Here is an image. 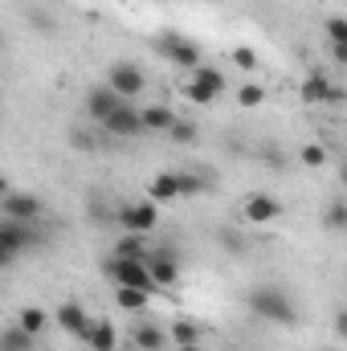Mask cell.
<instances>
[{
  "label": "cell",
  "instance_id": "obj_1",
  "mask_svg": "<svg viewBox=\"0 0 347 351\" xmlns=\"http://www.w3.org/2000/svg\"><path fill=\"white\" fill-rule=\"evenodd\" d=\"M246 306H250V315H258L274 327H294L298 323V306L282 286H254L246 294Z\"/></svg>",
  "mask_w": 347,
  "mask_h": 351
},
{
  "label": "cell",
  "instance_id": "obj_2",
  "mask_svg": "<svg viewBox=\"0 0 347 351\" xmlns=\"http://www.w3.org/2000/svg\"><path fill=\"white\" fill-rule=\"evenodd\" d=\"M45 241V233L33 225V221H0V265H12L21 254L37 250Z\"/></svg>",
  "mask_w": 347,
  "mask_h": 351
},
{
  "label": "cell",
  "instance_id": "obj_3",
  "mask_svg": "<svg viewBox=\"0 0 347 351\" xmlns=\"http://www.w3.org/2000/svg\"><path fill=\"white\" fill-rule=\"evenodd\" d=\"M102 274L115 282V286H135V290H156V278H152V265L147 258H106Z\"/></svg>",
  "mask_w": 347,
  "mask_h": 351
},
{
  "label": "cell",
  "instance_id": "obj_4",
  "mask_svg": "<svg viewBox=\"0 0 347 351\" xmlns=\"http://www.w3.org/2000/svg\"><path fill=\"white\" fill-rule=\"evenodd\" d=\"M115 217H119V225H123L127 233H143V237H147V233H152V229L160 225V204H156V200L147 196V200L123 204V208H119Z\"/></svg>",
  "mask_w": 347,
  "mask_h": 351
},
{
  "label": "cell",
  "instance_id": "obj_5",
  "mask_svg": "<svg viewBox=\"0 0 347 351\" xmlns=\"http://www.w3.org/2000/svg\"><path fill=\"white\" fill-rule=\"evenodd\" d=\"M102 131L110 135V139H139L147 127H143V110L135 106V102H123L106 123H102Z\"/></svg>",
  "mask_w": 347,
  "mask_h": 351
},
{
  "label": "cell",
  "instance_id": "obj_6",
  "mask_svg": "<svg viewBox=\"0 0 347 351\" xmlns=\"http://www.w3.org/2000/svg\"><path fill=\"white\" fill-rule=\"evenodd\" d=\"M156 49H160L172 66H180V70H196V66H204V62H200V45H196V41H188V37L164 33V37L156 41Z\"/></svg>",
  "mask_w": 347,
  "mask_h": 351
},
{
  "label": "cell",
  "instance_id": "obj_7",
  "mask_svg": "<svg viewBox=\"0 0 347 351\" xmlns=\"http://www.w3.org/2000/svg\"><path fill=\"white\" fill-rule=\"evenodd\" d=\"M0 213L8 217V221H33L37 225V217L45 213V204H41V196H33V192H4V200H0Z\"/></svg>",
  "mask_w": 347,
  "mask_h": 351
},
{
  "label": "cell",
  "instance_id": "obj_8",
  "mask_svg": "<svg viewBox=\"0 0 347 351\" xmlns=\"http://www.w3.org/2000/svg\"><path fill=\"white\" fill-rule=\"evenodd\" d=\"M106 86L119 90L127 102H135V94L143 90V70H139L135 62H115V66L106 70Z\"/></svg>",
  "mask_w": 347,
  "mask_h": 351
},
{
  "label": "cell",
  "instance_id": "obj_9",
  "mask_svg": "<svg viewBox=\"0 0 347 351\" xmlns=\"http://www.w3.org/2000/svg\"><path fill=\"white\" fill-rule=\"evenodd\" d=\"M123 102H127V98H123L119 90H110L106 82H102V86H94V90L86 94V119L102 127V123H106V119H110V114H115Z\"/></svg>",
  "mask_w": 347,
  "mask_h": 351
},
{
  "label": "cell",
  "instance_id": "obj_10",
  "mask_svg": "<svg viewBox=\"0 0 347 351\" xmlns=\"http://www.w3.org/2000/svg\"><path fill=\"white\" fill-rule=\"evenodd\" d=\"M302 102L327 106V102H344V94L335 90V82H331L327 74H307V78H302Z\"/></svg>",
  "mask_w": 347,
  "mask_h": 351
},
{
  "label": "cell",
  "instance_id": "obj_11",
  "mask_svg": "<svg viewBox=\"0 0 347 351\" xmlns=\"http://www.w3.org/2000/svg\"><path fill=\"white\" fill-rule=\"evenodd\" d=\"M58 327H62L66 335H74V339H82V335H86V327H90V315H86V306H82L78 298H66V302L58 306Z\"/></svg>",
  "mask_w": 347,
  "mask_h": 351
},
{
  "label": "cell",
  "instance_id": "obj_12",
  "mask_svg": "<svg viewBox=\"0 0 347 351\" xmlns=\"http://www.w3.org/2000/svg\"><path fill=\"white\" fill-rule=\"evenodd\" d=\"M147 196L156 200V204H172L184 196V176L180 172H160L152 184H147Z\"/></svg>",
  "mask_w": 347,
  "mask_h": 351
},
{
  "label": "cell",
  "instance_id": "obj_13",
  "mask_svg": "<svg viewBox=\"0 0 347 351\" xmlns=\"http://www.w3.org/2000/svg\"><path fill=\"white\" fill-rule=\"evenodd\" d=\"M278 217H282V204H278V200H274V196H250V200H246V221H250V225H270V221H278Z\"/></svg>",
  "mask_w": 347,
  "mask_h": 351
},
{
  "label": "cell",
  "instance_id": "obj_14",
  "mask_svg": "<svg viewBox=\"0 0 347 351\" xmlns=\"http://www.w3.org/2000/svg\"><path fill=\"white\" fill-rule=\"evenodd\" d=\"M82 343H86L90 351H115V348H119V335H115V327H110L106 319H90Z\"/></svg>",
  "mask_w": 347,
  "mask_h": 351
},
{
  "label": "cell",
  "instance_id": "obj_15",
  "mask_svg": "<svg viewBox=\"0 0 347 351\" xmlns=\"http://www.w3.org/2000/svg\"><path fill=\"white\" fill-rule=\"evenodd\" d=\"M147 265H152L156 286H176V282H180V262H176L172 250H160L156 258H147Z\"/></svg>",
  "mask_w": 347,
  "mask_h": 351
},
{
  "label": "cell",
  "instance_id": "obj_16",
  "mask_svg": "<svg viewBox=\"0 0 347 351\" xmlns=\"http://www.w3.org/2000/svg\"><path fill=\"white\" fill-rule=\"evenodd\" d=\"M131 343H135L139 351H164L168 343H172V335H168L164 327H156V323H143V327L131 331Z\"/></svg>",
  "mask_w": 347,
  "mask_h": 351
},
{
  "label": "cell",
  "instance_id": "obj_17",
  "mask_svg": "<svg viewBox=\"0 0 347 351\" xmlns=\"http://www.w3.org/2000/svg\"><path fill=\"white\" fill-rule=\"evenodd\" d=\"M176 123H180V119H176L172 106H164V102H160V106H143V127H147V131H156V135H168Z\"/></svg>",
  "mask_w": 347,
  "mask_h": 351
},
{
  "label": "cell",
  "instance_id": "obj_18",
  "mask_svg": "<svg viewBox=\"0 0 347 351\" xmlns=\"http://www.w3.org/2000/svg\"><path fill=\"white\" fill-rule=\"evenodd\" d=\"M33 343H37V335H29L21 323L0 331V351H33Z\"/></svg>",
  "mask_w": 347,
  "mask_h": 351
},
{
  "label": "cell",
  "instance_id": "obj_19",
  "mask_svg": "<svg viewBox=\"0 0 347 351\" xmlns=\"http://www.w3.org/2000/svg\"><path fill=\"white\" fill-rule=\"evenodd\" d=\"M168 335H172L176 348H196V343H200V327H196L192 319H176L172 327H168Z\"/></svg>",
  "mask_w": 347,
  "mask_h": 351
},
{
  "label": "cell",
  "instance_id": "obj_20",
  "mask_svg": "<svg viewBox=\"0 0 347 351\" xmlns=\"http://www.w3.org/2000/svg\"><path fill=\"white\" fill-rule=\"evenodd\" d=\"M152 294H156V290H135V286H119V306H123V311H131V315H139V311H147Z\"/></svg>",
  "mask_w": 347,
  "mask_h": 351
},
{
  "label": "cell",
  "instance_id": "obj_21",
  "mask_svg": "<svg viewBox=\"0 0 347 351\" xmlns=\"http://www.w3.org/2000/svg\"><path fill=\"white\" fill-rule=\"evenodd\" d=\"M192 82L208 86L213 94H217V98H221V94H225V86H229V78H225V74H221L217 66H196V70H192Z\"/></svg>",
  "mask_w": 347,
  "mask_h": 351
},
{
  "label": "cell",
  "instance_id": "obj_22",
  "mask_svg": "<svg viewBox=\"0 0 347 351\" xmlns=\"http://www.w3.org/2000/svg\"><path fill=\"white\" fill-rule=\"evenodd\" d=\"M323 225H327L331 233H347V204L344 200H331V204L323 208Z\"/></svg>",
  "mask_w": 347,
  "mask_h": 351
},
{
  "label": "cell",
  "instance_id": "obj_23",
  "mask_svg": "<svg viewBox=\"0 0 347 351\" xmlns=\"http://www.w3.org/2000/svg\"><path fill=\"white\" fill-rule=\"evenodd\" d=\"M115 258H147V250H143V233H127V237L115 245Z\"/></svg>",
  "mask_w": 347,
  "mask_h": 351
},
{
  "label": "cell",
  "instance_id": "obj_24",
  "mask_svg": "<svg viewBox=\"0 0 347 351\" xmlns=\"http://www.w3.org/2000/svg\"><path fill=\"white\" fill-rule=\"evenodd\" d=\"M16 323H21L29 335H41V331H45V311H41V306H25V311L16 315Z\"/></svg>",
  "mask_w": 347,
  "mask_h": 351
},
{
  "label": "cell",
  "instance_id": "obj_25",
  "mask_svg": "<svg viewBox=\"0 0 347 351\" xmlns=\"http://www.w3.org/2000/svg\"><path fill=\"white\" fill-rule=\"evenodd\" d=\"M298 160H302V168H327V143H307L298 152Z\"/></svg>",
  "mask_w": 347,
  "mask_h": 351
},
{
  "label": "cell",
  "instance_id": "obj_26",
  "mask_svg": "<svg viewBox=\"0 0 347 351\" xmlns=\"http://www.w3.org/2000/svg\"><path fill=\"white\" fill-rule=\"evenodd\" d=\"M237 102H241L246 110H254V106H261V102H265V86H258V82H246V86L237 90Z\"/></svg>",
  "mask_w": 347,
  "mask_h": 351
},
{
  "label": "cell",
  "instance_id": "obj_27",
  "mask_svg": "<svg viewBox=\"0 0 347 351\" xmlns=\"http://www.w3.org/2000/svg\"><path fill=\"white\" fill-rule=\"evenodd\" d=\"M233 66H237V70H250V74H254V70H258V53H254L250 45H237V49H233Z\"/></svg>",
  "mask_w": 347,
  "mask_h": 351
},
{
  "label": "cell",
  "instance_id": "obj_28",
  "mask_svg": "<svg viewBox=\"0 0 347 351\" xmlns=\"http://www.w3.org/2000/svg\"><path fill=\"white\" fill-rule=\"evenodd\" d=\"M323 29H327V41H331V45H347V21L331 16V21H327Z\"/></svg>",
  "mask_w": 347,
  "mask_h": 351
},
{
  "label": "cell",
  "instance_id": "obj_29",
  "mask_svg": "<svg viewBox=\"0 0 347 351\" xmlns=\"http://www.w3.org/2000/svg\"><path fill=\"white\" fill-rule=\"evenodd\" d=\"M188 98L196 102V106H208V102H217V94L208 86H200V82H188Z\"/></svg>",
  "mask_w": 347,
  "mask_h": 351
},
{
  "label": "cell",
  "instance_id": "obj_30",
  "mask_svg": "<svg viewBox=\"0 0 347 351\" xmlns=\"http://www.w3.org/2000/svg\"><path fill=\"white\" fill-rule=\"evenodd\" d=\"M168 139H172V143H192V139H196V127H192V123H176L172 131H168Z\"/></svg>",
  "mask_w": 347,
  "mask_h": 351
},
{
  "label": "cell",
  "instance_id": "obj_31",
  "mask_svg": "<svg viewBox=\"0 0 347 351\" xmlns=\"http://www.w3.org/2000/svg\"><path fill=\"white\" fill-rule=\"evenodd\" d=\"M335 331H339V339H347V306L335 311Z\"/></svg>",
  "mask_w": 347,
  "mask_h": 351
},
{
  "label": "cell",
  "instance_id": "obj_32",
  "mask_svg": "<svg viewBox=\"0 0 347 351\" xmlns=\"http://www.w3.org/2000/svg\"><path fill=\"white\" fill-rule=\"evenodd\" d=\"M200 188H204V184H200V180H196V176H184V196H196V192H200Z\"/></svg>",
  "mask_w": 347,
  "mask_h": 351
},
{
  "label": "cell",
  "instance_id": "obj_33",
  "mask_svg": "<svg viewBox=\"0 0 347 351\" xmlns=\"http://www.w3.org/2000/svg\"><path fill=\"white\" fill-rule=\"evenodd\" d=\"M331 53H335V62H339V66H347V45H331Z\"/></svg>",
  "mask_w": 347,
  "mask_h": 351
},
{
  "label": "cell",
  "instance_id": "obj_34",
  "mask_svg": "<svg viewBox=\"0 0 347 351\" xmlns=\"http://www.w3.org/2000/svg\"><path fill=\"white\" fill-rule=\"evenodd\" d=\"M339 184H344V188H347V164H344V168H339Z\"/></svg>",
  "mask_w": 347,
  "mask_h": 351
},
{
  "label": "cell",
  "instance_id": "obj_35",
  "mask_svg": "<svg viewBox=\"0 0 347 351\" xmlns=\"http://www.w3.org/2000/svg\"><path fill=\"white\" fill-rule=\"evenodd\" d=\"M180 351H200V343H196V348H180Z\"/></svg>",
  "mask_w": 347,
  "mask_h": 351
},
{
  "label": "cell",
  "instance_id": "obj_36",
  "mask_svg": "<svg viewBox=\"0 0 347 351\" xmlns=\"http://www.w3.org/2000/svg\"><path fill=\"white\" fill-rule=\"evenodd\" d=\"M331 351H335V348H331Z\"/></svg>",
  "mask_w": 347,
  "mask_h": 351
}]
</instances>
